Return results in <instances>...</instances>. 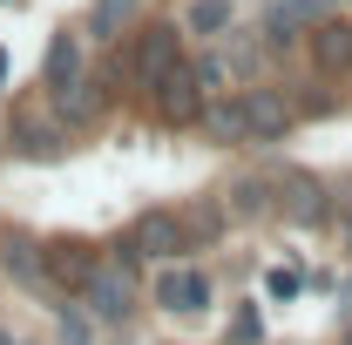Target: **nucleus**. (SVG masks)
Segmentation results:
<instances>
[{"label":"nucleus","instance_id":"nucleus-1","mask_svg":"<svg viewBox=\"0 0 352 345\" xmlns=\"http://www.w3.org/2000/svg\"><path fill=\"white\" fill-rule=\"evenodd\" d=\"M82 311L95 325H129L135 318V251L116 244L109 258L95 264V278L82 285Z\"/></svg>","mask_w":352,"mask_h":345},{"label":"nucleus","instance_id":"nucleus-2","mask_svg":"<svg viewBox=\"0 0 352 345\" xmlns=\"http://www.w3.org/2000/svg\"><path fill=\"white\" fill-rule=\"evenodd\" d=\"M149 102H156V115H163L170 129H190V122L204 115V102H210V75L190 68V61H176L170 75L149 88Z\"/></svg>","mask_w":352,"mask_h":345},{"label":"nucleus","instance_id":"nucleus-3","mask_svg":"<svg viewBox=\"0 0 352 345\" xmlns=\"http://www.w3.org/2000/svg\"><path fill=\"white\" fill-rule=\"evenodd\" d=\"M129 251L135 258H170L183 264V251H197L190 244V223H183V210H142L129 230Z\"/></svg>","mask_w":352,"mask_h":345},{"label":"nucleus","instance_id":"nucleus-4","mask_svg":"<svg viewBox=\"0 0 352 345\" xmlns=\"http://www.w3.org/2000/svg\"><path fill=\"white\" fill-rule=\"evenodd\" d=\"M41 264H47V291H75L82 298V285L95 278L102 251L82 244V237H54V244H41Z\"/></svg>","mask_w":352,"mask_h":345},{"label":"nucleus","instance_id":"nucleus-5","mask_svg":"<svg viewBox=\"0 0 352 345\" xmlns=\"http://www.w3.org/2000/svg\"><path fill=\"white\" fill-rule=\"evenodd\" d=\"M237 109H244V129H251V142H278V135L298 122V109H292L278 88H244V95H237Z\"/></svg>","mask_w":352,"mask_h":345},{"label":"nucleus","instance_id":"nucleus-6","mask_svg":"<svg viewBox=\"0 0 352 345\" xmlns=\"http://www.w3.org/2000/svg\"><path fill=\"white\" fill-rule=\"evenodd\" d=\"M305 54L318 75H352V21L325 14L318 27H305Z\"/></svg>","mask_w":352,"mask_h":345},{"label":"nucleus","instance_id":"nucleus-7","mask_svg":"<svg viewBox=\"0 0 352 345\" xmlns=\"http://www.w3.org/2000/svg\"><path fill=\"white\" fill-rule=\"evenodd\" d=\"M156 304L176 311V318H197V311L210 304V278H204L197 264H170V271L156 278Z\"/></svg>","mask_w":352,"mask_h":345},{"label":"nucleus","instance_id":"nucleus-8","mask_svg":"<svg viewBox=\"0 0 352 345\" xmlns=\"http://www.w3.org/2000/svg\"><path fill=\"white\" fill-rule=\"evenodd\" d=\"M176 61H183V34H176V27H142V41H135V54H129L135 82L156 88V82L176 68Z\"/></svg>","mask_w":352,"mask_h":345},{"label":"nucleus","instance_id":"nucleus-9","mask_svg":"<svg viewBox=\"0 0 352 345\" xmlns=\"http://www.w3.org/2000/svg\"><path fill=\"white\" fill-rule=\"evenodd\" d=\"M332 7L339 0H271L264 7V27H271V41H305V27H318Z\"/></svg>","mask_w":352,"mask_h":345},{"label":"nucleus","instance_id":"nucleus-10","mask_svg":"<svg viewBox=\"0 0 352 345\" xmlns=\"http://www.w3.org/2000/svg\"><path fill=\"white\" fill-rule=\"evenodd\" d=\"M278 190H285L278 216H292V223H318V216H325V183H318V176L285 170V176H278Z\"/></svg>","mask_w":352,"mask_h":345},{"label":"nucleus","instance_id":"nucleus-11","mask_svg":"<svg viewBox=\"0 0 352 345\" xmlns=\"http://www.w3.org/2000/svg\"><path fill=\"white\" fill-rule=\"evenodd\" d=\"M197 129L210 135V142H223V149L251 142V129H244V109H237V95H210V102H204V115H197Z\"/></svg>","mask_w":352,"mask_h":345},{"label":"nucleus","instance_id":"nucleus-12","mask_svg":"<svg viewBox=\"0 0 352 345\" xmlns=\"http://www.w3.org/2000/svg\"><path fill=\"white\" fill-rule=\"evenodd\" d=\"M149 7H156V0H95L88 27H95V41H116V34H129V27L149 14Z\"/></svg>","mask_w":352,"mask_h":345},{"label":"nucleus","instance_id":"nucleus-13","mask_svg":"<svg viewBox=\"0 0 352 345\" xmlns=\"http://www.w3.org/2000/svg\"><path fill=\"white\" fill-rule=\"evenodd\" d=\"M230 216H278V176H244V183H230Z\"/></svg>","mask_w":352,"mask_h":345},{"label":"nucleus","instance_id":"nucleus-14","mask_svg":"<svg viewBox=\"0 0 352 345\" xmlns=\"http://www.w3.org/2000/svg\"><path fill=\"white\" fill-rule=\"evenodd\" d=\"M7 271L21 278V285H34V291H47V264H41V244H28V237H7Z\"/></svg>","mask_w":352,"mask_h":345},{"label":"nucleus","instance_id":"nucleus-15","mask_svg":"<svg viewBox=\"0 0 352 345\" xmlns=\"http://www.w3.org/2000/svg\"><path fill=\"white\" fill-rule=\"evenodd\" d=\"M14 149H21V156H54V129L34 122V109H21V115H14Z\"/></svg>","mask_w":352,"mask_h":345},{"label":"nucleus","instance_id":"nucleus-16","mask_svg":"<svg viewBox=\"0 0 352 345\" xmlns=\"http://www.w3.org/2000/svg\"><path fill=\"white\" fill-rule=\"evenodd\" d=\"M54 339H61V345H95V318H88L82 304H61V325H54Z\"/></svg>","mask_w":352,"mask_h":345},{"label":"nucleus","instance_id":"nucleus-17","mask_svg":"<svg viewBox=\"0 0 352 345\" xmlns=\"http://www.w3.org/2000/svg\"><path fill=\"white\" fill-rule=\"evenodd\" d=\"M230 27V0H197L190 7V34H223Z\"/></svg>","mask_w":352,"mask_h":345},{"label":"nucleus","instance_id":"nucleus-18","mask_svg":"<svg viewBox=\"0 0 352 345\" xmlns=\"http://www.w3.org/2000/svg\"><path fill=\"white\" fill-rule=\"evenodd\" d=\"M183 223H190V244H197V237H217V230H223V210H217V203H190Z\"/></svg>","mask_w":352,"mask_h":345},{"label":"nucleus","instance_id":"nucleus-19","mask_svg":"<svg viewBox=\"0 0 352 345\" xmlns=\"http://www.w3.org/2000/svg\"><path fill=\"white\" fill-rule=\"evenodd\" d=\"M0 345H21V339H7V332H0Z\"/></svg>","mask_w":352,"mask_h":345},{"label":"nucleus","instance_id":"nucleus-20","mask_svg":"<svg viewBox=\"0 0 352 345\" xmlns=\"http://www.w3.org/2000/svg\"><path fill=\"white\" fill-rule=\"evenodd\" d=\"M0 75H7V61H0Z\"/></svg>","mask_w":352,"mask_h":345}]
</instances>
